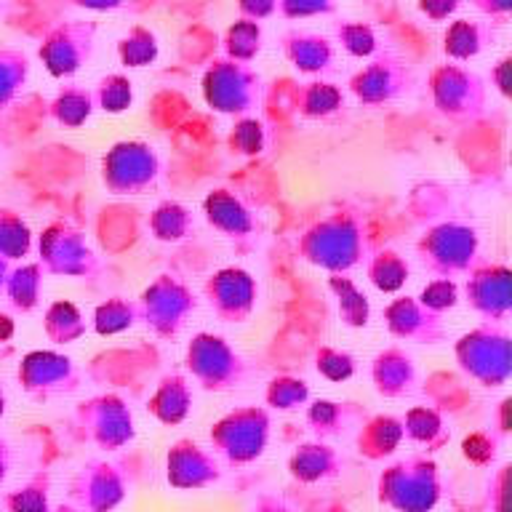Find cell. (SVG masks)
I'll use <instances>...</instances> for the list:
<instances>
[{
	"label": "cell",
	"instance_id": "cell-1",
	"mask_svg": "<svg viewBox=\"0 0 512 512\" xmlns=\"http://www.w3.org/2000/svg\"><path fill=\"white\" fill-rule=\"evenodd\" d=\"M59 512H72V510H59Z\"/></svg>",
	"mask_w": 512,
	"mask_h": 512
}]
</instances>
